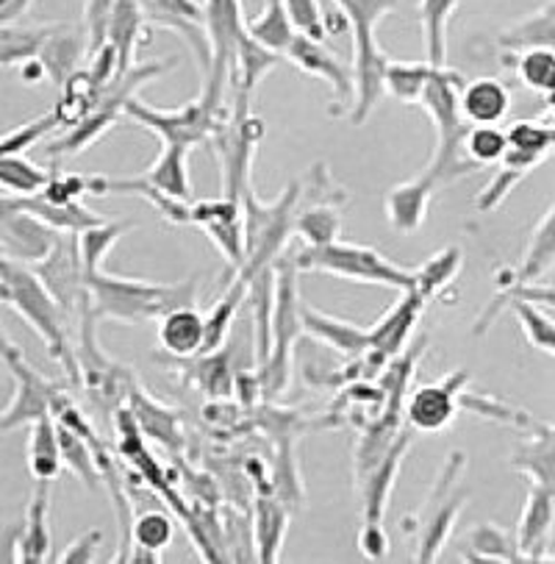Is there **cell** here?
Returning a JSON list of instances; mask_svg holds the SVG:
<instances>
[{
    "label": "cell",
    "mask_w": 555,
    "mask_h": 564,
    "mask_svg": "<svg viewBox=\"0 0 555 564\" xmlns=\"http://www.w3.org/2000/svg\"><path fill=\"white\" fill-rule=\"evenodd\" d=\"M104 542V531L89 529L84 534H78V540L69 542L62 553L56 556V562L62 564H89L95 562V553H98V545Z\"/></svg>",
    "instance_id": "6125c7cd"
},
{
    "label": "cell",
    "mask_w": 555,
    "mask_h": 564,
    "mask_svg": "<svg viewBox=\"0 0 555 564\" xmlns=\"http://www.w3.org/2000/svg\"><path fill=\"white\" fill-rule=\"evenodd\" d=\"M458 109L469 126H498L511 111V93L498 78L464 82L458 93Z\"/></svg>",
    "instance_id": "4316f807"
},
{
    "label": "cell",
    "mask_w": 555,
    "mask_h": 564,
    "mask_svg": "<svg viewBox=\"0 0 555 564\" xmlns=\"http://www.w3.org/2000/svg\"><path fill=\"white\" fill-rule=\"evenodd\" d=\"M84 56H87V36H81L76 25L53 23L36 58L45 67L47 78L62 89L64 82L78 70Z\"/></svg>",
    "instance_id": "484cf974"
},
{
    "label": "cell",
    "mask_w": 555,
    "mask_h": 564,
    "mask_svg": "<svg viewBox=\"0 0 555 564\" xmlns=\"http://www.w3.org/2000/svg\"><path fill=\"white\" fill-rule=\"evenodd\" d=\"M509 153V134L498 126H469L464 137V156L478 167L503 162Z\"/></svg>",
    "instance_id": "816d5d0a"
},
{
    "label": "cell",
    "mask_w": 555,
    "mask_h": 564,
    "mask_svg": "<svg viewBox=\"0 0 555 564\" xmlns=\"http://www.w3.org/2000/svg\"><path fill=\"white\" fill-rule=\"evenodd\" d=\"M51 25L53 23L0 25V67L25 65V62L40 56Z\"/></svg>",
    "instance_id": "bcb514c9"
},
{
    "label": "cell",
    "mask_w": 555,
    "mask_h": 564,
    "mask_svg": "<svg viewBox=\"0 0 555 564\" xmlns=\"http://www.w3.org/2000/svg\"><path fill=\"white\" fill-rule=\"evenodd\" d=\"M29 215H34L36 220L45 223L47 228H53L56 234H81L84 228H92L98 223H104L106 217H100L98 212H92L89 206H84L81 200H69V204H53L45 195L36 193L29 198H18Z\"/></svg>",
    "instance_id": "836d02e7"
},
{
    "label": "cell",
    "mask_w": 555,
    "mask_h": 564,
    "mask_svg": "<svg viewBox=\"0 0 555 564\" xmlns=\"http://www.w3.org/2000/svg\"><path fill=\"white\" fill-rule=\"evenodd\" d=\"M359 551L361 556L370 558V562H381L389 556L392 545H389V536L383 531V523H364L359 531Z\"/></svg>",
    "instance_id": "be15d7a7"
},
{
    "label": "cell",
    "mask_w": 555,
    "mask_h": 564,
    "mask_svg": "<svg viewBox=\"0 0 555 564\" xmlns=\"http://www.w3.org/2000/svg\"><path fill=\"white\" fill-rule=\"evenodd\" d=\"M511 306H514L516 321H520L527 343H531L536 350H542V354L555 356V321L553 317L544 315L542 308H538L536 303L527 301V297H516Z\"/></svg>",
    "instance_id": "9f6ffc18"
},
{
    "label": "cell",
    "mask_w": 555,
    "mask_h": 564,
    "mask_svg": "<svg viewBox=\"0 0 555 564\" xmlns=\"http://www.w3.org/2000/svg\"><path fill=\"white\" fill-rule=\"evenodd\" d=\"M297 273H328L336 279L356 281V284L389 286V290H411L414 286V270L403 264L389 262L376 248L353 242L323 245V248H301L292 257Z\"/></svg>",
    "instance_id": "52a82bcc"
},
{
    "label": "cell",
    "mask_w": 555,
    "mask_h": 564,
    "mask_svg": "<svg viewBox=\"0 0 555 564\" xmlns=\"http://www.w3.org/2000/svg\"><path fill=\"white\" fill-rule=\"evenodd\" d=\"M173 520L164 512H142L133 514L131 523V547L162 553L173 542Z\"/></svg>",
    "instance_id": "6f0895ef"
},
{
    "label": "cell",
    "mask_w": 555,
    "mask_h": 564,
    "mask_svg": "<svg viewBox=\"0 0 555 564\" xmlns=\"http://www.w3.org/2000/svg\"><path fill=\"white\" fill-rule=\"evenodd\" d=\"M231 95V104L211 140H215L222 167V198L242 204V195L253 186V162L261 137H264V120L253 111L250 95Z\"/></svg>",
    "instance_id": "8992f818"
},
{
    "label": "cell",
    "mask_w": 555,
    "mask_h": 564,
    "mask_svg": "<svg viewBox=\"0 0 555 564\" xmlns=\"http://www.w3.org/2000/svg\"><path fill=\"white\" fill-rule=\"evenodd\" d=\"M544 159H547V153H522V151H511L509 148L505 159L500 162V173L494 175V178L486 184L483 193L475 198V206H478L480 212L498 209V206L505 200V195H509L538 162H544Z\"/></svg>",
    "instance_id": "ab89813d"
},
{
    "label": "cell",
    "mask_w": 555,
    "mask_h": 564,
    "mask_svg": "<svg viewBox=\"0 0 555 564\" xmlns=\"http://www.w3.org/2000/svg\"><path fill=\"white\" fill-rule=\"evenodd\" d=\"M189 226H197L211 245L220 250L231 273H237L244 262V226H242V204L228 198L217 200H195L189 209Z\"/></svg>",
    "instance_id": "d6986e66"
},
{
    "label": "cell",
    "mask_w": 555,
    "mask_h": 564,
    "mask_svg": "<svg viewBox=\"0 0 555 564\" xmlns=\"http://www.w3.org/2000/svg\"><path fill=\"white\" fill-rule=\"evenodd\" d=\"M555 268V200L547 209V215L542 217V223L533 231L531 245H527V253L522 259V268L516 273V281L522 284H531V281L542 279L544 273Z\"/></svg>",
    "instance_id": "7dc6e473"
},
{
    "label": "cell",
    "mask_w": 555,
    "mask_h": 564,
    "mask_svg": "<svg viewBox=\"0 0 555 564\" xmlns=\"http://www.w3.org/2000/svg\"><path fill=\"white\" fill-rule=\"evenodd\" d=\"M58 234L20 206L18 195H0V248L9 259L36 264L47 257Z\"/></svg>",
    "instance_id": "ac0fdd59"
},
{
    "label": "cell",
    "mask_w": 555,
    "mask_h": 564,
    "mask_svg": "<svg viewBox=\"0 0 555 564\" xmlns=\"http://www.w3.org/2000/svg\"><path fill=\"white\" fill-rule=\"evenodd\" d=\"M192 384L208 398H231L237 376L231 370L228 350H211V354L192 356Z\"/></svg>",
    "instance_id": "f6af8a7d"
},
{
    "label": "cell",
    "mask_w": 555,
    "mask_h": 564,
    "mask_svg": "<svg viewBox=\"0 0 555 564\" xmlns=\"http://www.w3.org/2000/svg\"><path fill=\"white\" fill-rule=\"evenodd\" d=\"M0 303L14 308V315L23 317L36 337L45 343L51 359L64 367L73 384H81V370L76 361V345L69 343L67 312L47 292L34 268L18 259L0 257Z\"/></svg>",
    "instance_id": "6da1fadb"
},
{
    "label": "cell",
    "mask_w": 555,
    "mask_h": 564,
    "mask_svg": "<svg viewBox=\"0 0 555 564\" xmlns=\"http://www.w3.org/2000/svg\"><path fill=\"white\" fill-rule=\"evenodd\" d=\"M117 0H87L84 7V29H87V58L98 53L109 40V23Z\"/></svg>",
    "instance_id": "680465c9"
},
{
    "label": "cell",
    "mask_w": 555,
    "mask_h": 564,
    "mask_svg": "<svg viewBox=\"0 0 555 564\" xmlns=\"http://www.w3.org/2000/svg\"><path fill=\"white\" fill-rule=\"evenodd\" d=\"M555 525V495L531 481L525 495L520 525H516V551L522 562H542L547 556L549 540H553Z\"/></svg>",
    "instance_id": "7402d4cb"
},
{
    "label": "cell",
    "mask_w": 555,
    "mask_h": 564,
    "mask_svg": "<svg viewBox=\"0 0 555 564\" xmlns=\"http://www.w3.org/2000/svg\"><path fill=\"white\" fill-rule=\"evenodd\" d=\"M500 45H503V51H509L511 56L533 51V47L555 51V0H549L547 7L533 12L531 18L511 25V29L500 36Z\"/></svg>",
    "instance_id": "60d3db41"
},
{
    "label": "cell",
    "mask_w": 555,
    "mask_h": 564,
    "mask_svg": "<svg viewBox=\"0 0 555 564\" xmlns=\"http://www.w3.org/2000/svg\"><path fill=\"white\" fill-rule=\"evenodd\" d=\"M226 109L211 106L206 95L195 98L192 104L178 106V109H156V106L145 104V100H139L133 95L126 104V117L142 126V129L153 131L162 140V145H184L189 151V148L215 137Z\"/></svg>",
    "instance_id": "8fae6325"
},
{
    "label": "cell",
    "mask_w": 555,
    "mask_h": 564,
    "mask_svg": "<svg viewBox=\"0 0 555 564\" xmlns=\"http://www.w3.org/2000/svg\"><path fill=\"white\" fill-rule=\"evenodd\" d=\"M31 7L34 0H0V25L20 23V18H25Z\"/></svg>",
    "instance_id": "e7e4bbea"
},
{
    "label": "cell",
    "mask_w": 555,
    "mask_h": 564,
    "mask_svg": "<svg viewBox=\"0 0 555 564\" xmlns=\"http://www.w3.org/2000/svg\"><path fill=\"white\" fill-rule=\"evenodd\" d=\"M62 115H58L56 109L45 111V115L18 126V129L0 134V156H23L36 140H42L45 134H53V131L62 129Z\"/></svg>",
    "instance_id": "db71d44e"
},
{
    "label": "cell",
    "mask_w": 555,
    "mask_h": 564,
    "mask_svg": "<svg viewBox=\"0 0 555 564\" xmlns=\"http://www.w3.org/2000/svg\"><path fill=\"white\" fill-rule=\"evenodd\" d=\"M58 448H62V462L76 473L84 484H87L89 492H98L104 487V478H100L98 459H95L92 443H87L84 436H78L76 431L58 425Z\"/></svg>",
    "instance_id": "681fc988"
},
{
    "label": "cell",
    "mask_w": 555,
    "mask_h": 564,
    "mask_svg": "<svg viewBox=\"0 0 555 564\" xmlns=\"http://www.w3.org/2000/svg\"><path fill=\"white\" fill-rule=\"evenodd\" d=\"M469 542L480 562H522L514 534L494 523H480L469 531Z\"/></svg>",
    "instance_id": "f5cc1de1"
},
{
    "label": "cell",
    "mask_w": 555,
    "mask_h": 564,
    "mask_svg": "<svg viewBox=\"0 0 555 564\" xmlns=\"http://www.w3.org/2000/svg\"><path fill=\"white\" fill-rule=\"evenodd\" d=\"M286 529H290V509H286L284 500L261 495V498L255 500L253 514V540L255 553H259L255 558H259V562L272 564L281 558Z\"/></svg>",
    "instance_id": "d6a6232c"
},
{
    "label": "cell",
    "mask_w": 555,
    "mask_h": 564,
    "mask_svg": "<svg viewBox=\"0 0 555 564\" xmlns=\"http://www.w3.org/2000/svg\"><path fill=\"white\" fill-rule=\"evenodd\" d=\"M464 87L461 73L450 70V67H434L428 84L423 89V98H420V109H425V115L431 117L436 131V151L431 159L428 170L431 181L439 189L442 184H450V181L467 178L469 173L480 170L478 164L469 162L464 156V137L469 131V122L461 117L458 109V93Z\"/></svg>",
    "instance_id": "3957f363"
},
{
    "label": "cell",
    "mask_w": 555,
    "mask_h": 564,
    "mask_svg": "<svg viewBox=\"0 0 555 564\" xmlns=\"http://www.w3.org/2000/svg\"><path fill=\"white\" fill-rule=\"evenodd\" d=\"M547 556H549V558H555V536H553V540H549V547H547Z\"/></svg>",
    "instance_id": "03108f58"
},
{
    "label": "cell",
    "mask_w": 555,
    "mask_h": 564,
    "mask_svg": "<svg viewBox=\"0 0 555 564\" xmlns=\"http://www.w3.org/2000/svg\"><path fill=\"white\" fill-rule=\"evenodd\" d=\"M341 204H330V200H317L308 209L297 212L295 228L292 237L303 239V248H323L339 239L341 234Z\"/></svg>",
    "instance_id": "7bdbcfd3"
},
{
    "label": "cell",
    "mask_w": 555,
    "mask_h": 564,
    "mask_svg": "<svg viewBox=\"0 0 555 564\" xmlns=\"http://www.w3.org/2000/svg\"><path fill=\"white\" fill-rule=\"evenodd\" d=\"M31 268H34V273L40 275L42 284L47 286V292L56 297V303L67 315L81 312L84 301L89 297V290L87 270L81 264L76 234H58L53 248L47 250V257L31 264Z\"/></svg>",
    "instance_id": "5bb4252c"
},
{
    "label": "cell",
    "mask_w": 555,
    "mask_h": 564,
    "mask_svg": "<svg viewBox=\"0 0 555 564\" xmlns=\"http://www.w3.org/2000/svg\"><path fill=\"white\" fill-rule=\"evenodd\" d=\"M128 401H131L128 409L133 412L139 429H142V434H145L148 440H153V443L164 445V448L170 451L184 448V429H181V417L173 409L156 403L148 392L139 390V387H133Z\"/></svg>",
    "instance_id": "4dcf8cb0"
},
{
    "label": "cell",
    "mask_w": 555,
    "mask_h": 564,
    "mask_svg": "<svg viewBox=\"0 0 555 564\" xmlns=\"http://www.w3.org/2000/svg\"><path fill=\"white\" fill-rule=\"evenodd\" d=\"M414 445V429L405 425L394 443L381 454V459L359 476L361 487V507H364V523H383V514L392 500V489L400 478V467Z\"/></svg>",
    "instance_id": "ffe728a7"
},
{
    "label": "cell",
    "mask_w": 555,
    "mask_h": 564,
    "mask_svg": "<svg viewBox=\"0 0 555 564\" xmlns=\"http://www.w3.org/2000/svg\"><path fill=\"white\" fill-rule=\"evenodd\" d=\"M301 321L303 334H308L317 343L328 345V348L347 356V359H359V356L370 354V328H361L356 323L323 315V312L306 306V303L301 306Z\"/></svg>",
    "instance_id": "d4e9b609"
},
{
    "label": "cell",
    "mask_w": 555,
    "mask_h": 564,
    "mask_svg": "<svg viewBox=\"0 0 555 564\" xmlns=\"http://www.w3.org/2000/svg\"><path fill=\"white\" fill-rule=\"evenodd\" d=\"M436 193V184L428 173H420L416 178L403 181L392 186L383 198V212H387L389 226L398 234H416L425 226L431 212V198Z\"/></svg>",
    "instance_id": "603a6c76"
},
{
    "label": "cell",
    "mask_w": 555,
    "mask_h": 564,
    "mask_svg": "<svg viewBox=\"0 0 555 564\" xmlns=\"http://www.w3.org/2000/svg\"><path fill=\"white\" fill-rule=\"evenodd\" d=\"M62 448H58V423L45 414L31 423L29 436V470L34 481H56L62 473Z\"/></svg>",
    "instance_id": "d590c367"
},
{
    "label": "cell",
    "mask_w": 555,
    "mask_h": 564,
    "mask_svg": "<svg viewBox=\"0 0 555 564\" xmlns=\"http://www.w3.org/2000/svg\"><path fill=\"white\" fill-rule=\"evenodd\" d=\"M425 297L411 286V290L400 292L398 303L389 308L387 315L370 328V356L381 361H392L400 356L409 345L411 334H414L416 323L425 312Z\"/></svg>",
    "instance_id": "44dd1931"
},
{
    "label": "cell",
    "mask_w": 555,
    "mask_h": 564,
    "mask_svg": "<svg viewBox=\"0 0 555 564\" xmlns=\"http://www.w3.org/2000/svg\"><path fill=\"white\" fill-rule=\"evenodd\" d=\"M284 7L301 34L312 36V40H325L323 7H319V0H284Z\"/></svg>",
    "instance_id": "94428289"
},
{
    "label": "cell",
    "mask_w": 555,
    "mask_h": 564,
    "mask_svg": "<svg viewBox=\"0 0 555 564\" xmlns=\"http://www.w3.org/2000/svg\"><path fill=\"white\" fill-rule=\"evenodd\" d=\"M516 76L533 93H555V51L533 47L514 56Z\"/></svg>",
    "instance_id": "11a10c76"
},
{
    "label": "cell",
    "mask_w": 555,
    "mask_h": 564,
    "mask_svg": "<svg viewBox=\"0 0 555 564\" xmlns=\"http://www.w3.org/2000/svg\"><path fill=\"white\" fill-rule=\"evenodd\" d=\"M0 257H7V253H3V248H0Z\"/></svg>",
    "instance_id": "003e7915"
},
{
    "label": "cell",
    "mask_w": 555,
    "mask_h": 564,
    "mask_svg": "<svg viewBox=\"0 0 555 564\" xmlns=\"http://www.w3.org/2000/svg\"><path fill=\"white\" fill-rule=\"evenodd\" d=\"M250 284H253V281H250L248 275L233 273V281L228 284V290L222 292L220 301L211 306V315L206 317V345H203V354L226 348L228 334H231L233 321H237V312L242 308L244 297H248Z\"/></svg>",
    "instance_id": "e575fe53"
},
{
    "label": "cell",
    "mask_w": 555,
    "mask_h": 564,
    "mask_svg": "<svg viewBox=\"0 0 555 564\" xmlns=\"http://www.w3.org/2000/svg\"><path fill=\"white\" fill-rule=\"evenodd\" d=\"M206 14L208 42H211V70L203 78V93L211 106L226 109L228 89H231V67L237 42L244 31L242 0H200Z\"/></svg>",
    "instance_id": "7c38bea8"
},
{
    "label": "cell",
    "mask_w": 555,
    "mask_h": 564,
    "mask_svg": "<svg viewBox=\"0 0 555 564\" xmlns=\"http://www.w3.org/2000/svg\"><path fill=\"white\" fill-rule=\"evenodd\" d=\"M281 53L270 51L261 42H255L248 31H242L237 42V53H233V67H231V89L228 93H242L253 98L259 84L281 65Z\"/></svg>",
    "instance_id": "f546056e"
},
{
    "label": "cell",
    "mask_w": 555,
    "mask_h": 564,
    "mask_svg": "<svg viewBox=\"0 0 555 564\" xmlns=\"http://www.w3.org/2000/svg\"><path fill=\"white\" fill-rule=\"evenodd\" d=\"M469 384L467 370L447 372L445 379L436 384L416 387L409 398H405V425L423 434H439L447 425L456 420L458 409H461V395Z\"/></svg>",
    "instance_id": "9a60e30c"
},
{
    "label": "cell",
    "mask_w": 555,
    "mask_h": 564,
    "mask_svg": "<svg viewBox=\"0 0 555 564\" xmlns=\"http://www.w3.org/2000/svg\"><path fill=\"white\" fill-rule=\"evenodd\" d=\"M464 264V250L456 248V245H447V248L436 250L434 257L425 259L420 268L414 270V290L431 301V297L439 295L442 290L456 281V275L461 273Z\"/></svg>",
    "instance_id": "ee69618b"
},
{
    "label": "cell",
    "mask_w": 555,
    "mask_h": 564,
    "mask_svg": "<svg viewBox=\"0 0 555 564\" xmlns=\"http://www.w3.org/2000/svg\"><path fill=\"white\" fill-rule=\"evenodd\" d=\"M51 556V481H36L25 523L14 540V562L40 564Z\"/></svg>",
    "instance_id": "cb8c5ba5"
},
{
    "label": "cell",
    "mask_w": 555,
    "mask_h": 564,
    "mask_svg": "<svg viewBox=\"0 0 555 564\" xmlns=\"http://www.w3.org/2000/svg\"><path fill=\"white\" fill-rule=\"evenodd\" d=\"M511 467L555 495V423L538 425L531 440L514 451Z\"/></svg>",
    "instance_id": "1f68e13d"
},
{
    "label": "cell",
    "mask_w": 555,
    "mask_h": 564,
    "mask_svg": "<svg viewBox=\"0 0 555 564\" xmlns=\"http://www.w3.org/2000/svg\"><path fill=\"white\" fill-rule=\"evenodd\" d=\"M334 7L345 14L347 29L353 36V82L356 95L353 106L347 111L350 126H364L367 117L383 98V70L389 56L381 51L376 40V29L387 14L398 9V0H334Z\"/></svg>",
    "instance_id": "277c9868"
},
{
    "label": "cell",
    "mask_w": 555,
    "mask_h": 564,
    "mask_svg": "<svg viewBox=\"0 0 555 564\" xmlns=\"http://www.w3.org/2000/svg\"><path fill=\"white\" fill-rule=\"evenodd\" d=\"M509 148L511 151H522V153H549L555 142V131L544 129L538 122L533 120H520L514 122L509 131Z\"/></svg>",
    "instance_id": "91938a15"
},
{
    "label": "cell",
    "mask_w": 555,
    "mask_h": 564,
    "mask_svg": "<svg viewBox=\"0 0 555 564\" xmlns=\"http://www.w3.org/2000/svg\"><path fill=\"white\" fill-rule=\"evenodd\" d=\"M284 58H290L292 65H295L301 73H306V76L323 78L336 98L334 115H341V111H345L347 117L356 95L353 67L345 65L336 53H330L328 47L323 45V40H312V36L301 34V31H297V36L292 40L290 51L284 53Z\"/></svg>",
    "instance_id": "e0dca14e"
},
{
    "label": "cell",
    "mask_w": 555,
    "mask_h": 564,
    "mask_svg": "<svg viewBox=\"0 0 555 564\" xmlns=\"http://www.w3.org/2000/svg\"><path fill=\"white\" fill-rule=\"evenodd\" d=\"M464 467H467V454L453 451L445 465H442L439 478L431 487L428 500H425L420 514H416V562H436L447 542H450L458 514H461V509L467 507L469 500L467 489L461 487Z\"/></svg>",
    "instance_id": "30bf717a"
},
{
    "label": "cell",
    "mask_w": 555,
    "mask_h": 564,
    "mask_svg": "<svg viewBox=\"0 0 555 564\" xmlns=\"http://www.w3.org/2000/svg\"><path fill=\"white\" fill-rule=\"evenodd\" d=\"M89 306L98 321L137 323L162 321L178 306H197V281L181 284H156V281L122 279V275L92 273L87 275Z\"/></svg>",
    "instance_id": "7a4b0ae2"
},
{
    "label": "cell",
    "mask_w": 555,
    "mask_h": 564,
    "mask_svg": "<svg viewBox=\"0 0 555 564\" xmlns=\"http://www.w3.org/2000/svg\"><path fill=\"white\" fill-rule=\"evenodd\" d=\"M297 268L292 259L275 264V295H272V343L270 356L261 365V390L264 398L284 395L292 379V350L303 334L301 295H297Z\"/></svg>",
    "instance_id": "9c48e42d"
},
{
    "label": "cell",
    "mask_w": 555,
    "mask_h": 564,
    "mask_svg": "<svg viewBox=\"0 0 555 564\" xmlns=\"http://www.w3.org/2000/svg\"><path fill=\"white\" fill-rule=\"evenodd\" d=\"M133 228H137V220H104L98 226L84 228L81 234H76L78 253H81V264L87 275L104 270V262L111 253V248Z\"/></svg>",
    "instance_id": "b9f144b4"
},
{
    "label": "cell",
    "mask_w": 555,
    "mask_h": 564,
    "mask_svg": "<svg viewBox=\"0 0 555 564\" xmlns=\"http://www.w3.org/2000/svg\"><path fill=\"white\" fill-rule=\"evenodd\" d=\"M186 148L184 145H162V153L156 156V162L148 167V173H142V178L159 189V193L170 195V198L178 200H192V181H189V167H186Z\"/></svg>",
    "instance_id": "8d00e7d4"
},
{
    "label": "cell",
    "mask_w": 555,
    "mask_h": 564,
    "mask_svg": "<svg viewBox=\"0 0 555 564\" xmlns=\"http://www.w3.org/2000/svg\"><path fill=\"white\" fill-rule=\"evenodd\" d=\"M159 345L175 359H192L206 345V317L197 306H178L159 321Z\"/></svg>",
    "instance_id": "83f0119b"
},
{
    "label": "cell",
    "mask_w": 555,
    "mask_h": 564,
    "mask_svg": "<svg viewBox=\"0 0 555 564\" xmlns=\"http://www.w3.org/2000/svg\"><path fill=\"white\" fill-rule=\"evenodd\" d=\"M139 7H142L148 25L170 29L192 47L197 65H200V76L206 78L211 70V42H208L200 0H139Z\"/></svg>",
    "instance_id": "2e32d148"
},
{
    "label": "cell",
    "mask_w": 555,
    "mask_h": 564,
    "mask_svg": "<svg viewBox=\"0 0 555 564\" xmlns=\"http://www.w3.org/2000/svg\"><path fill=\"white\" fill-rule=\"evenodd\" d=\"M175 65H178V58H170V62H148V65H133L131 70L117 76L115 82L100 93V100L92 106V111H87L76 126H69L67 134H62L58 140H53L51 145H47V156H73V153H81L87 151L89 145H95L100 137H106L115 129L117 122H120V117H126L128 98H133L142 84L164 76V73L173 70Z\"/></svg>",
    "instance_id": "ba28073f"
},
{
    "label": "cell",
    "mask_w": 555,
    "mask_h": 564,
    "mask_svg": "<svg viewBox=\"0 0 555 564\" xmlns=\"http://www.w3.org/2000/svg\"><path fill=\"white\" fill-rule=\"evenodd\" d=\"M244 31L253 36L255 42H261L270 51L281 53L284 56L290 51L292 40L297 36L295 23H292L290 12H286L284 0H264V9H261L255 18L244 20Z\"/></svg>",
    "instance_id": "f35d334b"
},
{
    "label": "cell",
    "mask_w": 555,
    "mask_h": 564,
    "mask_svg": "<svg viewBox=\"0 0 555 564\" xmlns=\"http://www.w3.org/2000/svg\"><path fill=\"white\" fill-rule=\"evenodd\" d=\"M461 0H420L425 62L434 67L447 65V29Z\"/></svg>",
    "instance_id": "74e56055"
},
{
    "label": "cell",
    "mask_w": 555,
    "mask_h": 564,
    "mask_svg": "<svg viewBox=\"0 0 555 564\" xmlns=\"http://www.w3.org/2000/svg\"><path fill=\"white\" fill-rule=\"evenodd\" d=\"M47 181H51V170L23 156H0V189H7L9 195L29 198V195L42 193Z\"/></svg>",
    "instance_id": "f907efd6"
},
{
    "label": "cell",
    "mask_w": 555,
    "mask_h": 564,
    "mask_svg": "<svg viewBox=\"0 0 555 564\" xmlns=\"http://www.w3.org/2000/svg\"><path fill=\"white\" fill-rule=\"evenodd\" d=\"M145 29L148 20L145 14H142L139 0H117L115 14H111L109 23V40L106 42L115 47L117 70H120V76L137 65L139 45H142V40H148Z\"/></svg>",
    "instance_id": "f1b7e54d"
},
{
    "label": "cell",
    "mask_w": 555,
    "mask_h": 564,
    "mask_svg": "<svg viewBox=\"0 0 555 564\" xmlns=\"http://www.w3.org/2000/svg\"><path fill=\"white\" fill-rule=\"evenodd\" d=\"M0 361L7 365V370L12 372L14 390L9 406L0 412V431H14L23 429V425L36 423L40 417L51 414L53 401L62 392V387L56 381L45 379L29 359H25L23 350L12 343V339L3 337L0 332Z\"/></svg>",
    "instance_id": "4fadbf2b"
},
{
    "label": "cell",
    "mask_w": 555,
    "mask_h": 564,
    "mask_svg": "<svg viewBox=\"0 0 555 564\" xmlns=\"http://www.w3.org/2000/svg\"><path fill=\"white\" fill-rule=\"evenodd\" d=\"M431 73H434V65L428 62H392L389 58L387 70H383V93L398 98L400 104L420 106Z\"/></svg>",
    "instance_id": "c3c4849f"
},
{
    "label": "cell",
    "mask_w": 555,
    "mask_h": 564,
    "mask_svg": "<svg viewBox=\"0 0 555 564\" xmlns=\"http://www.w3.org/2000/svg\"><path fill=\"white\" fill-rule=\"evenodd\" d=\"M297 200H301V181H292L284 189V195L272 200V204H264V200L255 195L253 186L242 195L244 262L237 273L255 281L264 270L275 268L281 250H284L286 242L292 239Z\"/></svg>",
    "instance_id": "5b68a950"
}]
</instances>
